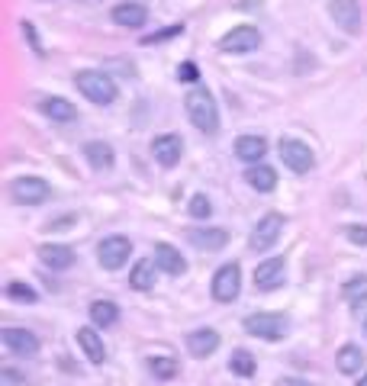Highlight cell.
<instances>
[{
    "label": "cell",
    "instance_id": "obj_1",
    "mask_svg": "<svg viewBox=\"0 0 367 386\" xmlns=\"http://www.w3.org/2000/svg\"><path fill=\"white\" fill-rule=\"evenodd\" d=\"M187 116H191L193 126H197L200 132H207V136H213L216 129H219L216 97L210 91H203V87H193V91L187 94Z\"/></svg>",
    "mask_w": 367,
    "mask_h": 386
},
{
    "label": "cell",
    "instance_id": "obj_2",
    "mask_svg": "<svg viewBox=\"0 0 367 386\" xmlns=\"http://www.w3.org/2000/svg\"><path fill=\"white\" fill-rule=\"evenodd\" d=\"M75 84H77V91L84 94L91 103L107 106V103H113L116 100V84L110 81L103 71H77Z\"/></svg>",
    "mask_w": 367,
    "mask_h": 386
},
{
    "label": "cell",
    "instance_id": "obj_3",
    "mask_svg": "<svg viewBox=\"0 0 367 386\" xmlns=\"http://www.w3.org/2000/svg\"><path fill=\"white\" fill-rule=\"evenodd\" d=\"M287 319L281 312H258V316H248L245 319V332L252 338H264V341H277L287 335Z\"/></svg>",
    "mask_w": 367,
    "mask_h": 386
},
{
    "label": "cell",
    "instance_id": "obj_4",
    "mask_svg": "<svg viewBox=\"0 0 367 386\" xmlns=\"http://www.w3.org/2000/svg\"><path fill=\"white\" fill-rule=\"evenodd\" d=\"M10 193H13L16 203H26V206H39L52 197V187H49L42 177H16L10 184Z\"/></svg>",
    "mask_w": 367,
    "mask_h": 386
},
{
    "label": "cell",
    "instance_id": "obj_5",
    "mask_svg": "<svg viewBox=\"0 0 367 386\" xmlns=\"http://www.w3.org/2000/svg\"><path fill=\"white\" fill-rule=\"evenodd\" d=\"M132 255V242L129 238H122V235H110V238H103L97 248V257L100 264L107 267V271H120L126 261H129Z\"/></svg>",
    "mask_w": 367,
    "mask_h": 386
},
{
    "label": "cell",
    "instance_id": "obj_6",
    "mask_svg": "<svg viewBox=\"0 0 367 386\" xmlns=\"http://www.w3.org/2000/svg\"><path fill=\"white\" fill-rule=\"evenodd\" d=\"M281 158L293 174H306V171H313V165H316V155L309 152V145L297 142V139H283L281 142Z\"/></svg>",
    "mask_w": 367,
    "mask_h": 386
},
{
    "label": "cell",
    "instance_id": "obj_7",
    "mask_svg": "<svg viewBox=\"0 0 367 386\" xmlns=\"http://www.w3.org/2000/svg\"><path fill=\"white\" fill-rule=\"evenodd\" d=\"M258 46H261V32L255 30V26H236V30H229L219 39V49L222 52H232V55L255 52Z\"/></svg>",
    "mask_w": 367,
    "mask_h": 386
},
{
    "label": "cell",
    "instance_id": "obj_8",
    "mask_svg": "<svg viewBox=\"0 0 367 386\" xmlns=\"http://www.w3.org/2000/svg\"><path fill=\"white\" fill-rule=\"evenodd\" d=\"M238 290H242V271H238V264H222L213 277V296L219 303H232L238 296Z\"/></svg>",
    "mask_w": 367,
    "mask_h": 386
},
{
    "label": "cell",
    "instance_id": "obj_9",
    "mask_svg": "<svg viewBox=\"0 0 367 386\" xmlns=\"http://www.w3.org/2000/svg\"><path fill=\"white\" fill-rule=\"evenodd\" d=\"M281 229H283V216H281V212H268V216H264V219H258V226H255V232H252V248H255V251H268L271 245L277 242Z\"/></svg>",
    "mask_w": 367,
    "mask_h": 386
},
{
    "label": "cell",
    "instance_id": "obj_10",
    "mask_svg": "<svg viewBox=\"0 0 367 386\" xmlns=\"http://www.w3.org/2000/svg\"><path fill=\"white\" fill-rule=\"evenodd\" d=\"M283 281H287V264H283V257H268V261L258 264V271H255V287L264 290V293L283 287Z\"/></svg>",
    "mask_w": 367,
    "mask_h": 386
},
{
    "label": "cell",
    "instance_id": "obj_11",
    "mask_svg": "<svg viewBox=\"0 0 367 386\" xmlns=\"http://www.w3.org/2000/svg\"><path fill=\"white\" fill-rule=\"evenodd\" d=\"M329 16L335 20L338 30L352 32V36L361 30V7H358V0H332V4H329Z\"/></svg>",
    "mask_w": 367,
    "mask_h": 386
},
{
    "label": "cell",
    "instance_id": "obj_12",
    "mask_svg": "<svg viewBox=\"0 0 367 386\" xmlns=\"http://www.w3.org/2000/svg\"><path fill=\"white\" fill-rule=\"evenodd\" d=\"M0 338H4V345L20 357H36L39 354V338L32 332H26V328H4Z\"/></svg>",
    "mask_w": 367,
    "mask_h": 386
},
{
    "label": "cell",
    "instance_id": "obj_13",
    "mask_svg": "<svg viewBox=\"0 0 367 386\" xmlns=\"http://www.w3.org/2000/svg\"><path fill=\"white\" fill-rule=\"evenodd\" d=\"M152 155H155V161H158L161 167H174L177 161H181V155H184V139L181 136H158L152 142Z\"/></svg>",
    "mask_w": 367,
    "mask_h": 386
},
{
    "label": "cell",
    "instance_id": "obj_14",
    "mask_svg": "<svg viewBox=\"0 0 367 386\" xmlns=\"http://www.w3.org/2000/svg\"><path fill=\"white\" fill-rule=\"evenodd\" d=\"M110 16H113L116 26H126V30H139V26L148 23V10L142 7V4H132V0L116 4V7L110 10Z\"/></svg>",
    "mask_w": 367,
    "mask_h": 386
},
{
    "label": "cell",
    "instance_id": "obj_15",
    "mask_svg": "<svg viewBox=\"0 0 367 386\" xmlns=\"http://www.w3.org/2000/svg\"><path fill=\"white\" fill-rule=\"evenodd\" d=\"M187 242H191L193 248L219 251L229 245V232H226V229H191V232H187Z\"/></svg>",
    "mask_w": 367,
    "mask_h": 386
},
{
    "label": "cell",
    "instance_id": "obj_16",
    "mask_svg": "<svg viewBox=\"0 0 367 386\" xmlns=\"http://www.w3.org/2000/svg\"><path fill=\"white\" fill-rule=\"evenodd\" d=\"M155 264H158V271L171 274V277H181L184 271H187V261L181 257V251L174 248V245H155Z\"/></svg>",
    "mask_w": 367,
    "mask_h": 386
},
{
    "label": "cell",
    "instance_id": "obj_17",
    "mask_svg": "<svg viewBox=\"0 0 367 386\" xmlns=\"http://www.w3.org/2000/svg\"><path fill=\"white\" fill-rule=\"evenodd\" d=\"M39 261L52 271H68L75 264V251L68 245H39Z\"/></svg>",
    "mask_w": 367,
    "mask_h": 386
},
{
    "label": "cell",
    "instance_id": "obj_18",
    "mask_svg": "<svg viewBox=\"0 0 367 386\" xmlns=\"http://www.w3.org/2000/svg\"><path fill=\"white\" fill-rule=\"evenodd\" d=\"M219 348V332L216 328H197V332L187 335V351L193 357H210Z\"/></svg>",
    "mask_w": 367,
    "mask_h": 386
},
{
    "label": "cell",
    "instance_id": "obj_19",
    "mask_svg": "<svg viewBox=\"0 0 367 386\" xmlns=\"http://www.w3.org/2000/svg\"><path fill=\"white\" fill-rule=\"evenodd\" d=\"M236 155L248 165H258L264 155H268V142L261 136H238L236 139Z\"/></svg>",
    "mask_w": 367,
    "mask_h": 386
},
{
    "label": "cell",
    "instance_id": "obj_20",
    "mask_svg": "<svg viewBox=\"0 0 367 386\" xmlns=\"http://www.w3.org/2000/svg\"><path fill=\"white\" fill-rule=\"evenodd\" d=\"M245 181H248V187L258 190V193H271L277 187V171L268 165H255L245 171Z\"/></svg>",
    "mask_w": 367,
    "mask_h": 386
},
{
    "label": "cell",
    "instance_id": "obj_21",
    "mask_svg": "<svg viewBox=\"0 0 367 386\" xmlns=\"http://www.w3.org/2000/svg\"><path fill=\"white\" fill-rule=\"evenodd\" d=\"M77 345L84 348V354H87V361H91V364H103V361H107V348H103V341L97 338L94 328H77Z\"/></svg>",
    "mask_w": 367,
    "mask_h": 386
},
{
    "label": "cell",
    "instance_id": "obj_22",
    "mask_svg": "<svg viewBox=\"0 0 367 386\" xmlns=\"http://www.w3.org/2000/svg\"><path fill=\"white\" fill-rule=\"evenodd\" d=\"M84 155H87V161H91V167H97V171H110V167H113V161H116L110 142H87L84 145Z\"/></svg>",
    "mask_w": 367,
    "mask_h": 386
},
{
    "label": "cell",
    "instance_id": "obj_23",
    "mask_svg": "<svg viewBox=\"0 0 367 386\" xmlns=\"http://www.w3.org/2000/svg\"><path fill=\"white\" fill-rule=\"evenodd\" d=\"M42 113H46L49 120H55V122H75L77 120V110L61 97H46L42 100Z\"/></svg>",
    "mask_w": 367,
    "mask_h": 386
},
{
    "label": "cell",
    "instance_id": "obj_24",
    "mask_svg": "<svg viewBox=\"0 0 367 386\" xmlns=\"http://www.w3.org/2000/svg\"><path fill=\"white\" fill-rule=\"evenodd\" d=\"M335 367L342 373H361V367H364V351H361L358 345H345L335 357Z\"/></svg>",
    "mask_w": 367,
    "mask_h": 386
},
{
    "label": "cell",
    "instance_id": "obj_25",
    "mask_svg": "<svg viewBox=\"0 0 367 386\" xmlns=\"http://www.w3.org/2000/svg\"><path fill=\"white\" fill-rule=\"evenodd\" d=\"M155 261H139L129 274V287L132 290H152L155 287Z\"/></svg>",
    "mask_w": 367,
    "mask_h": 386
},
{
    "label": "cell",
    "instance_id": "obj_26",
    "mask_svg": "<svg viewBox=\"0 0 367 386\" xmlns=\"http://www.w3.org/2000/svg\"><path fill=\"white\" fill-rule=\"evenodd\" d=\"M342 296L348 300V306H361L367 303V274H358L342 287Z\"/></svg>",
    "mask_w": 367,
    "mask_h": 386
},
{
    "label": "cell",
    "instance_id": "obj_27",
    "mask_svg": "<svg viewBox=\"0 0 367 386\" xmlns=\"http://www.w3.org/2000/svg\"><path fill=\"white\" fill-rule=\"evenodd\" d=\"M116 319H120V309H116L113 303H107V300H97V303H91V322L94 326H116Z\"/></svg>",
    "mask_w": 367,
    "mask_h": 386
},
{
    "label": "cell",
    "instance_id": "obj_28",
    "mask_svg": "<svg viewBox=\"0 0 367 386\" xmlns=\"http://www.w3.org/2000/svg\"><path fill=\"white\" fill-rule=\"evenodd\" d=\"M148 371L158 380H174L177 377V361L174 357H148Z\"/></svg>",
    "mask_w": 367,
    "mask_h": 386
},
{
    "label": "cell",
    "instance_id": "obj_29",
    "mask_svg": "<svg viewBox=\"0 0 367 386\" xmlns=\"http://www.w3.org/2000/svg\"><path fill=\"white\" fill-rule=\"evenodd\" d=\"M229 371L238 373V377H252V373H255V357L248 354L245 348L232 351V357H229Z\"/></svg>",
    "mask_w": 367,
    "mask_h": 386
},
{
    "label": "cell",
    "instance_id": "obj_30",
    "mask_svg": "<svg viewBox=\"0 0 367 386\" xmlns=\"http://www.w3.org/2000/svg\"><path fill=\"white\" fill-rule=\"evenodd\" d=\"M7 296H10V300H16V303H36V300H39L36 290L26 287L23 281H13V283H10V287H7Z\"/></svg>",
    "mask_w": 367,
    "mask_h": 386
},
{
    "label": "cell",
    "instance_id": "obj_31",
    "mask_svg": "<svg viewBox=\"0 0 367 386\" xmlns=\"http://www.w3.org/2000/svg\"><path fill=\"white\" fill-rule=\"evenodd\" d=\"M210 212H213V203L207 200V193H193V200H191L193 219H210Z\"/></svg>",
    "mask_w": 367,
    "mask_h": 386
},
{
    "label": "cell",
    "instance_id": "obj_32",
    "mask_svg": "<svg viewBox=\"0 0 367 386\" xmlns=\"http://www.w3.org/2000/svg\"><path fill=\"white\" fill-rule=\"evenodd\" d=\"M181 32H184V26H168V30H158V32H152V36H146L142 46H161V42H168V39L181 36Z\"/></svg>",
    "mask_w": 367,
    "mask_h": 386
},
{
    "label": "cell",
    "instance_id": "obj_33",
    "mask_svg": "<svg viewBox=\"0 0 367 386\" xmlns=\"http://www.w3.org/2000/svg\"><path fill=\"white\" fill-rule=\"evenodd\" d=\"M345 235H348L354 245H361V248L367 245V226H348L345 229Z\"/></svg>",
    "mask_w": 367,
    "mask_h": 386
},
{
    "label": "cell",
    "instance_id": "obj_34",
    "mask_svg": "<svg viewBox=\"0 0 367 386\" xmlns=\"http://www.w3.org/2000/svg\"><path fill=\"white\" fill-rule=\"evenodd\" d=\"M197 65H193V61H184L181 68H177V81H197Z\"/></svg>",
    "mask_w": 367,
    "mask_h": 386
},
{
    "label": "cell",
    "instance_id": "obj_35",
    "mask_svg": "<svg viewBox=\"0 0 367 386\" xmlns=\"http://www.w3.org/2000/svg\"><path fill=\"white\" fill-rule=\"evenodd\" d=\"M0 380H4V386H20L23 383V377H16V371H4L0 373Z\"/></svg>",
    "mask_w": 367,
    "mask_h": 386
},
{
    "label": "cell",
    "instance_id": "obj_36",
    "mask_svg": "<svg viewBox=\"0 0 367 386\" xmlns=\"http://www.w3.org/2000/svg\"><path fill=\"white\" fill-rule=\"evenodd\" d=\"M277 386H309V383H297V380H281Z\"/></svg>",
    "mask_w": 367,
    "mask_h": 386
},
{
    "label": "cell",
    "instance_id": "obj_37",
    "mask_svg": "<svg viewBox=\"0 0 367 386\" xmlns=\"http://www.w3.org/2000/svg\"><path fill=\"white\" fill-rule=\"evenodd\" d=\"M358 386H367V373H361V380H358Z\"/></svg>",
    "mask_w": 367,
    "mask_h": 386
},
{
    "label": "cell",
    "instance_id": "obj_38",
    "mask_svg": "<svg viewBox=\"0 0 367 386\" xmlns=\"http://www.w3.org/2000/svg\"><path fill=\"white\" fill-rule=\"evenodd\" d=\"M364 332H367V319H364Z\"/></svg>",
    "mask_w": 367,
    "mask_h": 386
}]
</instances>
